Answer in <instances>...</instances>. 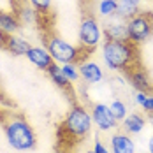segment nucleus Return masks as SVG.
Segmentation results:
<instances>
[{
	"instance_id": "nucleus-1",
	"label": "nucleus",
	"mask_w": 153,
	"mask_h": 153,
	"mask_svg": "<svg viewBox=\"0 0 153 153\" xmlns=\"http://www.w3.org/2000/svg\"><path fill=\"white\" fill-rule=\"evenodd\" d=\"M102 58L111 71H128L139 63L137 44L132 41H109L102 44Z\"/></svg>"
},
{
	"instance_id": "nucleus-2",
	"label": "nucleus",
	"mask_w": 153,
	"mask_h": 153,
	"mask_svg": "<svg viewBox=\"0 0 153 153\" xmlns=\"http://www.w3.org/2000/svg\"><path fill=\"white\" fill-rule=\"evenodd\" d=\"M4 132L9 146L18 152H30L37 146V137L33 128L21 116H13L11 120H7L4 123Z\"/></svg>"
},
{
	"instance_id": "nucleus-3",
	"label": "nucleus",
	"mask_w": 153,
	"mask_h": 153,
	"mask_svg": "<svg viewBox=\"0 0 153 153\" xmlns=\"http://www.w3.org/2000/svg\"><path fill=\"white\" fill-rule=\"evenodd\" d=\"M46 49L49 51V55L53 56V60L58 62V63H77V62H81L86 58V56H83V51L86 49V48L83 46H74V44H71V42H67L65 39H62L58 35H49L46 37Z\"/></svg>"
},
{
	"instance_id": "nucleus-4",
	"label": "nucleus",
	"mask_w": 153,
	"mask_h": 153,
	"mask_svg": "<svg viewBox=\"0 0 153 153\" xmlns=\"http://www.w3.org/2000/svg\"><path fill=\"white\" fill-rule=\"evenodd\" d=\"M92 123L93 118L92 114L86 111V107L81 106V104H74V106L69 109L67 116H65V122H63V128L76 136V137H86L92 130Z\"/></svg>"
},
{
	"instance_id": "nucleus-5",
	"label": "nucleus",
	"mask_w": 153,
	"mask_h": 153,
	"mask_svg": "<svg viewBox=\"0 0 153 153\" xmlns=\"http://www.w3.org/2000/svg\"><path fill=\"white\" fill-rule=\"evenodd\" d=\"M128 28V41L132 42H144L153 33V14L150 13H137L134 18L127 19Z\"/></svg>"
},
{
	"instance_id": "nucleus-6",
	"label": "nucleus",
	"mask_w": 153,
	"mask_h": 153,
	"mask_svg": "<svg viewBox=\"0 0 153 153\" xmlns=\"http://www.w3.org/2000/svg\"><path fill=\"white\" fill-rule=\"evenodd\" d=\"M100 39H102L100 23L93 16H85L81 19V25H79V42H81V46L93 51L100 44Z\"/></svg>"
},
{
	"instance_id": "nucleus-7",
	"label": "nucleus",
	"mask_w": 153,
	"mask_h": 153,
	"mask_svg": "<svg viewBox=\"0 0 153 153\" xmlns=\"http://www.w3.org/2000/svg\"><path fill=\"white\" fill-rule=\"evenodd\" d=\"M92 118H93V123L97 125V128L100 130H109V128H114L118 120L113 116L109 106L106 104H95L92 107Z\"/></svg>"
},
{
	"instance_id": "nucleus-8",
	"label": "nucleus",
	"mask_w": 153,
	"mask_h": 153,
	"mask_svg": "<svg viewBox=\"0 0 153 153\" xmlns=\"http://www.w3.org/2000/svg\"><path fill=\"white\" fill-rule=\"evenodd\" d=\"M27 58L30 63H33L37 69L41 71H48V67L53 63V56L49 55L46 48H41V46H30V49L27 51Z\"/></svg>"
},
{
	"instance_id": "nucleus-9",
	"label": "nucleus",
	"mask_w": 153,
	"mask_h": 153,
	"mask_svg": "<svg viewBox=\"0 0 153 153\" xmlns=\"http://www.w3.org/2000/svg\"><path fill=\"white\" fill-rule=\"evenodd\" d=\"M79 77H83V81L88 85H95L104 79V71L95 62H83L79 65Z\"/></svg>"
},
{
	"instance_id": "nucleus-10",
	"label": "nucleus",
	"mask_w": 153,
	"mask_h": 153,
	"mask_svg": "<svg viewBox=\"0 0 153 153\" xmlns=\"http://www.w3.org/2000/svg\"><path fill=\"white\" fill-rule=\"evenodd\" d=\"M104 35L109 41H128V28H127V21L118 18L111 23H107L104 28Z\"/></svg>"
},
{
	"instance_id": "nucleus-11",
	"label": "nucleus",
	"mask_w": 153,
	"mask_h": 153,
	"mask_svg": "<svg viewBox=\"0 0 153 153\" xmlns=\"http://www.w3.org/2000/svg\"><path fill=\"white\" fill-rule=\"evenodd\" d=\"M113 153H136V144L127 132H116L111 137Z\"/></svg>"
},
{
	"instance_id": "nucleus-12",
	"label": "nucleus",
	"mask_w": 153,
	"mask_h": 153,
	"mask_svg": "<svg viewBox=\"0 0 153 153\" xmlns=\"http://www.w3.org/2000/svg\"><path fill=\"white\" fill-rule=\"evenodd\" d=\"M125 72H127V76H128L130 83H132V86H134L136 90L146 92V90L150 88V79H148V74H146L143 69H139L137 65L130 67V69H128V71H125Z\"/></svg>"
},
{
	"instance_id": "nucleus-13",
	"label": "nucleus",
	"mask_w": 153,
	"mask_h": 153,
	"mask_svg": "<svg viewBox=\"0 0 153 153\" xmlns=\"http://www.w3.org/2000/svg\"><path fill=\"white\" fill-rule=\"evenodd\" d=\"M5 49H7L11 55H14V56H23V55H27V51L30 49V44H28L25 39H21V37H18L14 33H11V35L7 37Z\"/></svg>"
},
{
	"instance_id": "nucleus-14",
	"label": "nucleus",
	"mask_w": 153,
	"mask_h": 153,
	"mask_svg": "<svg viewBox=\"0 0 153 153\" xmlns=\"http://www.w3.org/2000/svg\"><path fill=\"white\" fill-rule=\"evenodd\" d=\"M139 4L141 0H118V7H116V14L122 19H130L139 13Z\"/></svg>"
},
{
	"instance_id": "nucleus-15",
	"label": "nucleus",
	"mask_w": 153,
	"mask_h": 153,
	"mask_svg": "<svg viewBox=\"0 0 153 153\" xmlns=\"http://www.w3.org/2000/svg\"><path fill=\"white\" fill-rule=\"evenodd\" d=\"M144 116L139 114V113H132V114H127L123 118V130L130 136V134H139L143 128H144Z\"/></svg>"
},
{
	"instance_id": "nucleus-16",
	"label": "nucleus",
	"mask_w": 153,
	"mask_h": 153,
	"mask_svg": "<svg viewBox=\"0 0 153 153\" xmlns=\"http://www.w3.org/2000/svg\"><path fill=\"white\" fill-rule=\"evenodd\" d=\"M19 25H21V21H19L18 14L0 11V28L5 32V33H9V35L14 33V32L19 28Z\"/></svg>"
},
{
	"instance_id": "nucleus-17",
	"label": "nucleus",
	"mask_w": 153,
	"mask_h": 153,
	"mask_svg": "<svg viewBox=\"0 0 153 153\" xmlns=\"http://www.w3.org/2000/svg\"><path fill=\"white\" fill-rule=\"evenodd\" d=\"M46 72H48V76L51 77V81H53V83H55L60 90H67V88L71 86V81L65 77V74L62 72V67H58V65H56V62H53V63L48 67Z\"/></svg>"
},
{
	"instance_id": "nucleus-18",
	"label": "nucleus",
	"mask_w": 153,
	"mask_h": 153,
	"mask_svg": "<svg viewBox=\"0 0 153 153\" xmlns=\"http://www.w3.org/2000/svg\"><path fill=\"white\" fill-rule=\"evenodd\" d=\"M116 7H118V0H100L97 4L99 14L104 16V18H109V16L116 14Z\"/></svg>"
},
{
	"instance_id": "nucleus-19",
	"label": "nucleus",
	"mask_w": 153,
	"mask_h": 153,
	"mask_svg": "<svg viewBox=\"0 0 153 153\" xmlns=\"http://www.w3.org/2000/svg\"><path fill=\"white\" fill-rule=\"evenodd\" d=\"M109 109H111V113H113V116L120 122V120H123L125 116H127V106H125V102H122V100H113L111 104H109Z\"/></svg>"
},
{
	"instance_id": "nucleus-20",
	"label": "nucleus",
	"mask_w": 153,
	"mask_h": 153,
	"mask_svg": "<svg viewBox=\"0 0 153 153\" xmlns=\"http://www.w3.org/2000/svg\"><path fill=\"white\" fill-rule=\"evenodd\" d=\"M62 72L65 74V77L71 83H76L79 79V67H76V63H63L62 65Z\"/></svg>"
},
{
	"instance_id": "nucleus-21",
	"label": "nucleus",
	"mask_w": 153,
	"mask_h": 153,
	"mask_svg": "<svg viewBox=\"0 0 153 153\" xmlns=\"http://www.w3.org/2000/svg\"><path fill=\"white\" fill-rule=\"evenodd\" d=\"M18 18H19V21H23V23H33L37 18H39V14H37V11L33 9H28V7H23L21 9V14H18Z\"/></svg>"
},
{
	"instance_id": "nucleus-22",
	"label": "nucleus",
	"mask_w": 153,
	"mask_h": 153,
	"mask_svg": "<svg viewBox=\"0 0 153 153\" xmlns=\"http://www.w3.org/2000/svg\"><path fill=\"white\" fill-rule=\"evenodd\" d=\"M30 4L32 7L41 14H46L49 11V7H51V0H30Z\"/></svg>"
},
{
	"instance_id": "nucleus-23",
	"label": "nucleus",
	"mask_w": 153,
	"mask_h": 153,
	"mask_svg": "<svg viewBox=\"0 0 153 153\" xmlns=\"http://www.w3.org/2000/svg\"><path fill=\"white\" fill-rule=\"evenodd\" d=\"M93 152H95V153H109V152H107V148L104 146V144H102V141H100L99 137L95 139V144H93Z\"/></svg>"
},
{
	"instance_id": "nucleus-24",
	"label": "nucleus",
	"mask_w": 153,
	"mask_h": 153,
	"mask_svg": "<svg viewBox=\"0 0 153 153\" xmlns=\"http://www.w3.org/2000/svg\"><path fill=\"white\" fill-rule=\"evenodd\" d=\"M146 99H148L146 92H141V90H137V93H136V104H139V106L143 107V104L146 102Z\"/></svg>"
},
{
	"instance_id": "nucleus-25",
	"label": "nucleus",
	"mask_w": 153,
	"mask_h": 153,
	"mask_svg": "<svg viewBox=\"0 0 153 153\" xmlns=\"http://www.w3.org/2000/svg\"><path fill=\"white\" fill-rule=\"evenodd\" d=\"M143 109H144V111H148V113H152V111H153V97H150V95H148L146 102L143 104Z\"/></svg>"
},
{
	"instance_id": "nucleus-26",
	"label": "nucleus",
	"mask_w": 153,
	"mask_h": 153,
	"mask_svg": "<svg viewBox=\"0 0 153 153\" xmlns=\"http://www.w3.org/2000/svg\"><path fill=\"white\" fill-rule=\"evenodd\" d=\"M7 37H9V33H5V32L0 28V49H5V42H7Z\"/></svg>"
},
{
	"instance_id": "nucleus-27",
	"label": "nucleus",
	"mask_w": 153,
	"mask_h": 153,
	"mask_svg": "<svg viewBox=\"0 0 153 153\" xmlns=\"http://www.w3.org/2000/svg\"><path fill=\"white\" fill-rule=\"evenodd\" d=\"M148 150H150V153H153V136L150 137V143H148Z\"/></svg>"
},
{
	"instance_id": "nucleus-28",
	"label": "nucleus",
	"mask_w": 153,
	"mask_h": 153,
	"mask_svg": "<svg viewBox=\"0 0 153 153\" xmlns=\"http://www.w3.org/2000/svg\"><path fill=\"white\" fill-rule=\"evenodd\" d=\"M150 120H152V123H153V111L150 113Z\"/></svg>"
},
{
	"instance_id": "nucleus-29",
	"label": "nucleus",
	"mask_w": 153,
	"mask_h": 153,
	"mask_svg": "<svg viewBox=\"0 0 153 153\" xmlns=\"http://www.w3.org/2000/svg\"><path fill=\"white\" fill-rule=\"evenodd\" d=\"M2 99H4V97H2V92H0V100H2Z\"/></svg>"
},
{
	"instance_id": "nucleus-30",
	"label": "nucleus",
	"mask_w": 153,
	"mask_h": 153,
	"mask_svg": "<svg viewBox=\"0 0 153 153\" xmlns=\"http://www.w3.org/2000/svg\"><path fill=\"white\" fill-rule=\"evenodd\" d=\"M86 153H95V152H93V150H92V152H86Z\"/></svg>"
}]
</instances>
